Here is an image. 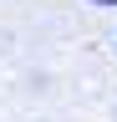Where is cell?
Listing matches in <instances>:
<instances>
[{
	"label": "cell",
	"mask_w": 117,
	"mask_h": 122,
	"mask_svg": "<svg viewBox=\"0 0 117 122\" xmlns=\"http://www.w3.org/2000/svg\"><path fill=\"white\" fill-rule=\"evenodd\" d=\"M92 5H117V0H92Z\"/></svg>",
	"instance_id": "6da1fadb"
}]
</instances>
